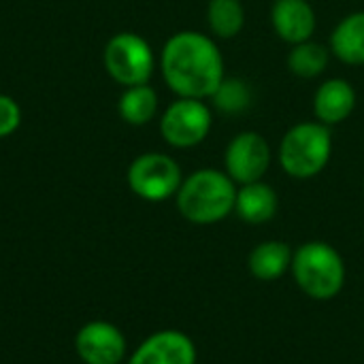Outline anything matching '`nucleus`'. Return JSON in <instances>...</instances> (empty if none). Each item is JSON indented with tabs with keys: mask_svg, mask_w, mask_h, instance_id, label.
I'll list each match as a JSON object with an SVG mask.
<instances>
[{
	"mask_svg": "<svg viewBox=\"0 0 364 364\" xmlns=\"http://www.w3.org/2000/svg\"><path fill=\"white\" fill-rule=\"evenodd\" d=\"M160 70L177 98L207 100L226 79V64L213 36L196 30L175 32L162 47Z\"/></svg>",
	"mask_w": 364,
	"mask_h": 364,
	"instance_id": "obj_1",
	"label": "nucleus"
},
{
	"mask_svg": "<svg viewBox=\"0 0 364 364\" xmlns=\"http://www.w3.org/2000/svg\"><path fill=\"white\" fill-rule=\"evenodd\" d=\"M179 213L192 224H218L235 211L237 183L220 168H198L175 194Z\"/></svg>",
	"mask_w": 364,
	"mask_h": 364,
	"instance_id": "obj_2",
	"label": "nucleus"
},
{
	"mask_svg": "<svg viewBox=\"0 0 364 364\" xmlns=\"http://www.w3.org/2000/svg\"><path fill=\"white\" fill-rule=\"evenodd\" d=\"M333 156V132L322 122H299L286 130L279 143V166L292 179L320 175Z\"/></svg>",
	"mask_w": 364,
	"mask_h": 364,
	"instance_id": "obj_3",
	"label": "nucleus"
},
{
	"mask_svg": "<svg viewBox=\"0 0 364 364\" xmlns=\"http://www.w3.org/2000/svg\"><path fill=\"white\" fill-rule=\"evenodd\" d=\"M290 271L296 286L316 301L335 299L346 284L343 258L333 245L324 241L303 243L292 256Z\"/></svg>",
	"mask_w": 364,
	"mask_h": 364,
	"instance_id": "obj_4",
	"label": "nucleus"
},
{
	"mask_svg": "<svg viewBox=\"0 0 364 364\" xmlns=\"http://www.w3.org/2000/svg\"><path fill=\"white\" fill-rule=\"evenodd\" d=\"M102 62L111 79L124 87L149 83L156 68L151 45L134 32H119L111 36L105 45Z\"/></svg>",
	"mask_w": 364,
	"mask_h": 364,
	"instance_id": "obj_5",
	"label": "nucleus"
},
{
	"mask_svg": "<svg viewBox=\"0 0 364 364\" xmlns=\"http://www.w3.org/2000/svg\"><path fill=\"white\" fill-rule=\"evenodd\" d=\"M126 181L139 198L149 203H162L177 194L183 175L175 158L158 151H147L132 160L126 173Z\"/></svg>",
	"mask_w": 364,
	"mask_h": 364,
	"instance_id": "obj_6",
	"label": "nucleus"
},
{
	"mask_svg": "<svg viewBox=\"0 0 364 364\" xmlns=\"http://www.w3.org/2000/svg\"><path fill=\"white\" fill-rule=\"evenodd\" d=\"M213 128V113L205 100L177 98L160 117V134L175 149L200 145Z\"/></svg>",
	"mask_w": 364,
	"mask_h": 364,
	"instance_id": "obj_7",
	"label": "nucleus"
},
{
	"mask_svg": "<svg viewBox=\"0 0 364 364\" xmlns=\"http://www.w3.org/2000/svg\"><path fill=\"white\" fill-rule=\"evenodd\" d=\"M271 160V145L256 130L237 132L224 149V171L237 186L262 181Z\"/></svg>",
	"mask_w": 364,
	"mask_h": 364,
	"instance_id": "obj_8",
	"label": "nucleus"
},
{
	"mask_svg": "<svg viewBox=\"0 0 364 364\" xmlns=\"http://www.w3.org/2000/svg\"><path fill=\"white\" fill-rule=\"evenodd\" d=\"M126 337L111 322H87L75 337L77 356L85 364H119L126 356Z\"/></svg>",
	"mask_w": 364,
	"mask_h": 364,
	"instance_id": "obj_9",
	"label": "nucleus"
},
{
	"mask_svg": "<svg viewBox=\"0 0 364 364\" xmlns=\"http://www.w3.org/2000/svg\"><path fill=\"white\" fill-rule=\"evenodd\" d=\"M128 364H196V346L181 331H160L134 350Z\"/></svg>",
	"mask_w": 364,
	"mask_h": 364,
	"instance_id": "obj_10",
	"label": "nucleus"
},
{
	"mask_svg": "<svg viewBox=\"0 0 364 364\" xmlns=\"http://www.w3.org/2000/svg\"><path fill=\"white\" fill-rule=\"evenodd\" d=\"M271 26L284 43L299 45L316 32V9L309 0H275L271 6Z\"/></svg>",
	"mask_w": 364,
	"mask_h": 364,
	"instance_id": "obj_11",
	"label": "nucleus"
},
{
	"mask_svg": "<svg viewBox=\"0 0 364 364\" xmlns=\"http://www.w3.org/2000/svg\"><path fill=\"white\" fill-rule=\"evenodd\" d=\"M358 102L354 85L343 77H331L322 81L314 94L316 119L326 126H339L354 113Z\"/></svg>",
	"mask_w": 364,
	"mask_h": 364,
	"instance_id": "obj_12",
	"label": "nucleus"
},
{
	"mask_svg": "<svg viewBox=\"0 0 364 364\" xmlns=\"http://www.w3.org/2000/svg\"><path fill=\"white\" fill-rule=\"evenodd\" d=\"M279 209V196L273 186L264 181H254L237 188L235 213L247 224H267L275 218Z\"/></svg>",
	"mask_w": 364,
	"mask_h": 364,
	"instance_id": "obj_13",
	"label": "nucleus"
},
{
	"mask_svg": "<svg viewBox=\"0 0 364 364\" xmlns=\"http://www.w3.org/2000/svg\"><path fill=\"white\" fill-rule=\"evenodd\" d=\"M331 53L348 64V66H363L364 64V11H354L339 19L335 26L331 41Z\"/></svg>",
	"mask_w": 364,
	"mask_h": 364,
	"instance_id": "obj_14",
	"label": "nucleus"
},
{
	"mask_svg": "<svg viewBox=\"0 0 364 364\" xmlns=\"http://www.w3.org/2000/svg\"><path fill=\"white\" fill-rule=\"evenodd\" d=\"M294 252L284 241H264L258 243L247 258L250 273L260 282H273L282 277L292 267Z\"/></svg>",
	"mask_w": 364,
	"mask_h": 364,
	"instance_id": "obj_15",
	"label": "nucleus"
},
{
	"mask_svg": "<svg viewBox=\"0 0 364 364\" xmlns=\"http://www.w3.org/2000/svg\"><path fill=\"white\" fill-rule=\"evenodd\" d=\"M331 55L333 53H331L328 45H322V43L309 38V41H303L299 45H292L286 64H288V70L294 77L316 79V77L326 73Z\"/></svg>",
	"mask_w": 364,
	"mask_h": 364,
	"instance_id": "obj_16",
	"label": "nucleus"
},
{
	"mask_svg": "<svg viewBox=\"0 0 364 364\" xmlns=\"http://www.w3.org/2000/svg\"><path fill=\"white\" fill-rule=\"evenodd\" d=\"M117 111L122 119L130 126H145L158 113V94L149 83L126 87L119 96Z\"/></svg>",
	"mask_w": 364,
	"mask_h": 364,
	"instance_id": "obj_17",
	"label": "nucleus"
},
{
	"mask_svg": "<svg viewBox=\"0 0 364 364\" xmlns=\"http://www.w3.org/2000/svg\"><path fill=\"white\" fill-rule=\"evenodd\" d=\"M207 26L215 38L230 41L245 28V6L241 0H209Z\"/></svg>",
	"mask_w": 364,
	"mask_h": 364,
	"instance_id": "obj_18",
	"label": "nucleus"
},
{
	"mask_svg": "<svg viewBox=\"0 0 364 364\" xmlns=\"http://www.w3.org/2000/svg\"><path fill=\"white\" fill-rule=\"evenodd\" d=\"M209 100L224 115H241L252 107L254 92L247 81L239 77H226Z\"/></svg>",
	"mask_w": 364,
	"mask_h": 364,
	"instance_id": "obj_19",
	"label": "nucleus"
},
{
	"mask_svg": "<svg viewBox=\"0 0 364 364\" xmlns=\"http://www.w3.org/2000/svg\"><path fill=\"white\" fill-rule=\"evenodd\" d=\"M21 124V109L15 98L0 94V139L11 136Z\"/></svg>",
	"mask_w": 364,
	"mask_h": 364,
	"instance_id": "obj_20",
	"label": "nucleus"
}]
</instances>
